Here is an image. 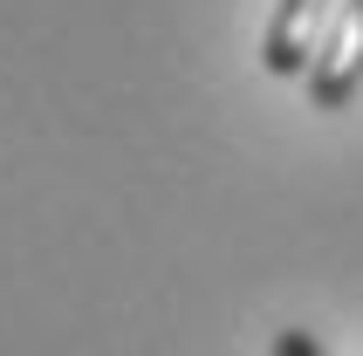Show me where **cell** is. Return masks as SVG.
Listing matches in <instances>:
<instances>
[{
	"instance_id": "1",
	"label": "cell",
	"mask_w": 363,
	"mask_h": 356,
	"mask_svg": "<svg viewBox=\"0 0 363 356\" xmlns=\"http://www.w3.org/2000/svg\"><path fill=\"white\" fill-rule=\"evenodd\" d=\"M363 82V0H343V14L329 21L323 48L308 62V96L315 110H343Z\"/></svg>"
},
{
	"instance_id": "2",
	"label": "cell",
	"mask_w": 363,
	"mask_h": 356,
	"mask_svg": "<svg viewBox=\"0 0 363 356\" xmlns=\"http://www.w3.org/2000/svg\"><path fill=\"white\" fill-rule=\"evenodd\" d=\"M323 35H329V0H281L274 21H267L261 62L274 76H302L308 62H315V48H323Z\"/></svg>"
},
{
	"instance_id": "3",
	"label": "cell",
	"mask_w": 363,
	"mask_h": 356,
	"mask_svg": "<svg viewBox=\"0 0 363 356\" xmlns=\"http://www.w3.org/2000/svg\"><path fill=\"white\" fill-rule=\"evenodd\" d=\"M274 356H323V343L308 336V329H281L274 336Z\"/></svg>"
}]
</instances>
